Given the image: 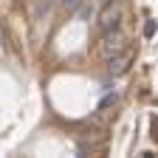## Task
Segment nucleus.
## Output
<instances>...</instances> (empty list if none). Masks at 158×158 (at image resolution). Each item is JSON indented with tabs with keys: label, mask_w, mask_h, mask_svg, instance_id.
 I'll list each match as a JSON object with an SVG mask.
<instances>
[{
	"label": "nucleus",
	"mask_w": 158,
	"mask_h": 158,
	"mask_svg": "<svg viewBox=\"0 0 158 158\" xmlns=\"http://www.w3.org/2000/svg\"><path fill=\"white\" fill-rule=\"evenodd\" d=\"M118 23H122V3H105L102 6V11H99V20H96V26H99V31H113V28H118Z\"/></svg>",
	"instance_id": "1"
},
{
	"label": "nucleus",
	"mask_w": 158,
	"mask_h": 158,
	"mask_svg": "<svg viewBox=\"0 0 158 158\" xmlns=\"http://www.w3.org/2000/svg\"><path fill=\"white\" fill-rule=\"evenodd\" d=\"M99 51H102L105 59H110V56H116V54H122V51H124V34L118 31V28L105 31V34H102V45H99Z\"/></svg>",
	"instance_id": "2"
},
{
	"label": "nucleus",
	"mask_w": 158,
	"mask_h": 158,
	"mask_svg": "<svg viewBox=\"0 0 158 158\" xmlns=\"http://www.w3.org/2000/svg\"><path fill=\"white\" fill-rule=\"evenodd\" d=\"M130 62H133V54H130V51L116 54V56L107 59V73H110V76H122V73H127Z\"/></svg>",
	"instance_id": "3"
},
{
	"label": "nucleus",
	"mask_w": 158,
	"mask_h": 158,
	"mask_svg": "<svg viewBox=\"0 0 158 158\" xmlns=\"http://www.w3.org/2000/svg\"><path fill=\"white\" fill-rule=\"evenodd\" d=\"M158 31V23H155V20H147V23H144V37H152Z\"/></svg>",
	"instance_id": "4"
},
{
	"label": "nucleus",
	"mask_w": 158,
	"mask_h": 158,
	"mask_svg": "<svg viewBox=\"0 0 158 158\" xmlns=\"http://www.w3.org/2000/svg\"><path fill=\"white\" fill-rule=\"evenodd\" d=\"M59 3H62L65 9H79V3H82V0H59Z\"/></svg>",
	"instance_id": "5"
},
{
	"label": "nucleus",
	"mask_w": 158,
	"mask_h": 158,
	"mask_svg": "<svg viewBox=\"0 0 158 158\" xmlns=\"http://www.w3.org/2000/svg\"><path fill=\"white\" fill-rule=\"evenodd\" d=\"M99 3H102V6H105V3H110V0H99Z\"/></svg>",
	"instance_id": "6"
}]
</instances>
